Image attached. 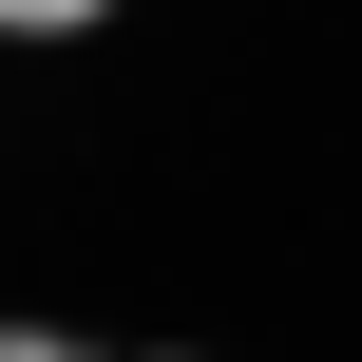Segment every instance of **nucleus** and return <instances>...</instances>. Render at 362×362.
Segmentation results:
<instances>
[{
  "instance_id": "f257e3e1",
  "label": "nucleus",
  "mask_w": 362,
  "mask_h": 362,
  "mask_svg": "<svg viewBox=\"0 0 362 362\" xmlns=\"http://www.w3.org/2000/svg\"><path fill=\"white\" fill-rule=\"evenodd\" d=\"M0 19H19V38H76V19H115V0H0Z\"/></svg>"
},
{
  "instance_id": "f03ea898",
  "label": "nucleus",
  "mask_w": 362,
  "mask_h": 362,
  "mask_svg": "<svg viewBox=\"0 0 362 362\" xmlns=\"http://www.w3.org/2000/svg\"><path fill=\"white\" fill-rule=\"evenodd\" d=\"M0 362H76V344H57V325H19V344H0Z\"/></svg>"
},
{
  "instance_id": "7ed1b4c3",
  "label": "nucleus",
  "mask_w": 362,
  "mask_h": 362,
  "mask_svg": "<svg viewBox=\"0 0 362 362\" xmlns=\"http://www.w3.org/2000/svg\"><path fill=\"white\" fill-rule=\"evenodd\" d=\"M153 362H191V344H153Z\"/></svg>"
}]
</instances>
